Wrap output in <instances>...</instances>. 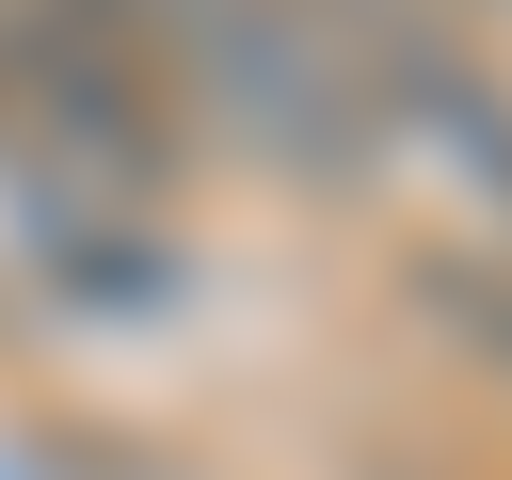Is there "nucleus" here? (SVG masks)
I'll return each mask as SVG.
<instances>
[{
  "instance_id": "nucleus-1",
  "label": "nucleus",
  "mask_w": 512,
  "mask_h": 480,
  "mask_svg": "<svg viewBox=\"0 0 512 480\" xmlns=\"http://www.w3.org/2000/svg\"><path fill=\"white\" fill-rule=\"evenodd\" d=\"M400 304H416L464 368L512 384V240H416V256H400Z\"/></svg>"
}]
</instances>
